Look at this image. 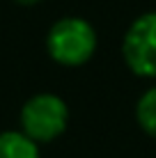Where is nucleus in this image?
Here are the masks:
<instances>
[{"instance_id":"obj_4","label":"nucleus","mask_w":156,"mask_h":158,"mask_svg":"<svg viewBox=\"0 0 156 158\" xmlns=\"http://www.w3.org/2000/svg\"><path fill=\"white\" fill-rule=\"evenodd\" d=\"M0 158H41L39 144L32 142L21 131L0 133Z\"/></svg>"},{"instance_id":"obj_1","label":"nucleus","mask_w":156,"mask_h":158,"mask_svg":"<svg viewBox=\"0 0 156 158\" xmlns=\"http://www.w3.org/2000/svg\"><path fill=\"white\" fill-rule=\"evenodd\" d=\"M96 46V30L80 16H62L46 32V53L60 67L87 64L94 57Z\"/></svg>"},{"instance_id":"obj_3","label":"nucleus","mask_w":156,"mask_h":158,"mask_svg":"<svg viewBox=\"0 0 156 158\" xmlns=\"http://www.w3.org/2000/svg\"><path fill=\"white\" fill-rule=\"evenodd\" d=\"M122 57L140 78H156V12L138 16L124 32Z\"/></svg>"},{"instance_id":"obj_6","label":"nucleus","mask_w":156,"mask_h":158,"mask_svg":"<svg viewBox=\"0 0 156 158\" xmlns=\"http://www.w3.org/2000/svg\"><path fill=\"white\" fill-rule=\"evenodd\" d=\"M16 5H21V7H32V5H39L41 0H14Z\"/></svg>"},{"instance_id":"obj_2","label":"nucleus","mask_w":156,"mask_h":158,"mask_svg":"<svg viewBox=\"0 0 156 158\" xmlns=\"http://www.w3.org/2000/svg\"><path fill=\"white\" fill-rule=\"evenodd\" d=\"M19 124L21 133H25L32 142H53L67 131L69 108L62 96L53 94V92H39L23 103L19 112Z\"/></svg>"},{"instance_id":"obj_5","label":"nucleus","mask_w":156,"mask_h":158,"mask_svg":"<svg viewBox=\"0 0 156 158\" xmlns=\"http://www.w3.org/2000/svg\"><path fill=\"white\" fill-rule=\"evenodd\" d=\"M136 122L152 140H156V85L149 87L147 92L136 103Z\"/></svg>"}]
</instances>
